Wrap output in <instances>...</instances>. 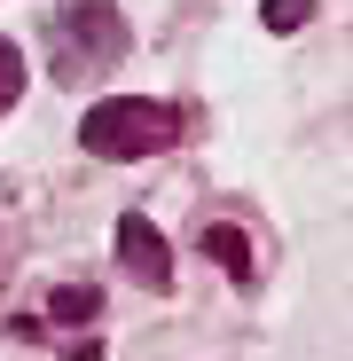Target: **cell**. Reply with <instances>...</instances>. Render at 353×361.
<instances>
[{
    "label": "cell",
    "instance_id": "obj_6",
    "mask_svg": "<svg viewBox=\"0 0 353 361\" xmlns=\"http://www.w3.org/2000/svg\"><path fill=\"white\" fill-rule=\"evenodd\" d=\"M16 94H24V55H16V39H0V110Z\"/></svg>",
    "mask_w": 353,
    "mask_h": 361
},
{
    "label": "cell",
    "instance_id": "obj_1",
    "mask_svg": "<svg viewBox=\"0 0 353 361\" xmlns=\"http://www.w3.org/2000/svg\"><path fill=\"white\" fill-rule=\"evenodd\" d=\"M47 39H55V79H63V87L102 79L110 63H126V47H134L126 16H118L110 0H79V8H63V16L47 24Z\"/></svg>",
    "mask_w": 353,
    "mask_h": 361
},
{
    "label": "cell",
    "instance_id": "obj_7",
    "mask_svg": "<svg viewBox=\"0 0 353 361\" xmlns=\"http://www.w3.org/2000/svg\"><path fill=\"white\" fill-rule=\"evenodd\" d=\"M306 16H314V0H267V24L275 32H299Z\"/></svg>",
    "mask_w": 353,
    "mask_h": 361
},
{
    "label": "cell",
    "instance_id": "obj_2",
    "mask_svg": "<svg viewBox=\"0 0 353 361\" xmlns=\"http://www.w3.org/2000/svg\"><path fill=\"white\" fill-rule=\"evenodd\" d=\"M79 142H87V157H157V149L181 142V110L126 94V102L87 110V118H79Z\"/></svg>",
    "mask_w": 353,
    "mask_h": 361
},
{
    "label": "cell",
    "instance_id": "obj_3",
    "mask_svg": "<svg viewBox=\"0 0 353 361\" xmlns=\"http://www.w3.org/2000/svg\"><path fill=\"white\" fill-rule=\"evenodd\" d=\"M118 259H126L134 283L173 290V259H165V244H157V228H149V220H118Z\"/></svg>",
    "mask_w": 353,
    "mask_h": 361
},
{
    "label": "cell",
    "instance_id": "obj_5",
    "mask_svg": "<svg viewBox=\"0 0 353 361\" xmlns=\"http://www.w3.org/2000/svg\"><path fill=\"white\" fill-rule=\"evenodd\" d=\"M94 307H102L94 283H63V290L47 298V322H94Z\"/></svg>",
    "mask_w": 353,
    "mask_h": 361
},
{
    "label": "cell",
    "instance_id": "obj_4",
    "mask_svg": "<svg viewBox=\"0 0 353 361\" xmlns=\"http://www.w3.org/2000/svg\"><path fill=\"white\" fill-rule=\"evenodd\" d=\"M204 252L235 275V283H252V252H244V228H204Z\"/></svg>",
    "mask_w": 353,
    "mask_h": 361
}]
</instances>
